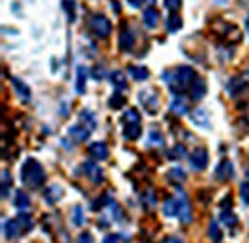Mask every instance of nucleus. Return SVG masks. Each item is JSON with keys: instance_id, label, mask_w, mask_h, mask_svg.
Masks as SVG:
<instances>
[{"instance_id": "17", "label": "nucleus", "mask_w": 249, "mask_h": 243, "mask_svg": "<svg viewBox=\"0 0 249 243\" xmlns=\"http://www.w3.org/2000/svg\"><path fill=\"white\" fill-rule=\"evenodd\" d=\"M248 87V79L246 77H234L230 83H228V94L230 96H236Z\"/></svg>"}, {"instance_id": "25", "label": "nucleus", "mask_w": 249, "mask_h": 243, "mask_svg": "<svg viewBox=\"0 0 249 243\" xmlns=\"http://www.w3.org/2000/svg\"><path fill=\"white\" fill-rule=\"evenodd\" d=\"M180 27H182L180 16H177V14L169 16V19H167V31H169V33H175V31H178Z\"/></svg>"}, {"instance_id": "45", "label": "nucleus", "mask_w": 249, "mask_h": 243, "mask_svg": "<svg viewBox=\"0 0 249 243\" xmlns=\"http://www.w3.org/2000/svg\"><path fill=\"white\" fill-rule=\"evenodd\" d=\"M126 2H128L132 8H138V6H142V2H144V0H126Z\"/></svg>"}, {"instance_id": "26", "label": "nucleus", "mask_w": 249, "mask_h": 243, "mask_svg": "<svg viewBox=\"0 0 249 243\" xmlns=\"http://www.w3.org/2000/svg\"><path fill=\"white\" fill-rule=\"evenodd\" d=\"M124 102H126V98H124L121 92H115L111 98H109V107L111 109H121L124 105Z\"/></svg>"}, {"instance_id": "39", "label": "nucleus", "mask_w": 249, "mask_h": 243, "mask_svg": "<svg viewBox=\"0 0 249 243\" xmlns=\"http://www.w3.org/2000/svg\"><path fill=\"white\" fill-rule=\"evenodd\" d=\"M77 243H94V238L90 232H83L79 238H77Z\"/></svg>"}, {"instance_id": "42", "label": "nucleus", "mask_w": 249, "mask_h": 243, "mask_svg": "<svg viewBox=\"0 0 249 243\" xmlns=\"http://www.w3.org/2000/svg\"><path fill=\"white\" fill-rule=\"evenodd\" d=\"M102 243H119V238H117L115 234H109V236H106V238H104V242Z\"/></svg>"}, {"instance_id": "32", "label": "nucleus", "mask_w": 249, "mask_h": 243, "mask_svg": "<svg viewBox=\"0 0 249 243\" xmlns=\"http://www.w3.org/2000/svg\"><path fill=\"white\" fill-rule=\"evenodd\" d=\"M18 220H19V224H21V228H23L25 232L33 228V218L29 216V214H23V213H21L19 216H18Z\"/></svg>"}, {"instance_id": "10", "label": "nucleus", "mask_w": 249, "mask_h": 243, "mask_svg": "<svg viewBox=\"0 0 249 243\" xmlns=\"http://www.w3.org/2000/svg\"><path fill=\"white\" fill-rule=\"evenodd\" d=\"M89 153L98 161H106L109 157V148H107L106 142H94V144L89 146Z\"/></svg>"}, {"instance_id": "11", "label": "nucleus", "mask_w": 249, "mask_h": 243, "mask_svg": "<svg viewBox=\"0 0 249 243\" xmlns=\"http://www.w3.org/2000/svg\"><path fill=\"white\" fill-rule=\"evenodd\" d=\"M215 176H217L218 180H228V178H232V176H234V165H232L228 159H222V161L218 163L217 171H215Z\"/></svg>"}, {"instance_id": "41", "label": "nucleus", "mask_w": 249, "mask_h": 243, "mask_svg": "<svg viewBox=\"0 0 249 243\" xmlns=\"http://www.w3.org/2000/svg\"><path fill=\"white\" fill-rule=\"evenodd\" d=\"M242 115H244V119L249 122V100L242 105Z\"/></svg>"}, {"instance_id": "3", "label": "nucleus", "mask_w": 249, "mask_h": 243, "mask_svg": "<svg viewBox=\"0 0 249 243\" xmlns=\"http://www.w3.org/2000/svg\"><path fill=\"white\" fill-rule=\"evenodd\" d=\"M173 75H175V77H173V81H167V83L173 87V90L175 92L192 87V83L196 81V71H194L192 67H188V65L177 67Z\"/></svg>"}, {"instance_id": "16", "label": "nucleus", "mask_w": 249, "mask_h": 243, "mask_svg": "<svg viewBox=\"0 0 249 243\" xmlns=\"http://www.w3.org/2000/svg\"><path fill=\"white\" fill-rule=\"evenodd\" d=\"M62 195H63V190H62V186H58V184H54V186H50L46 191H44V199L52 205V203H58L60 199H62Z\"/></svg>"}, {"instance_id": "37", "label": "nucleus", "mask_w": 249, "mask_h": 243, "mask_svg": "<svg viewBox=\"0 0 249 243\" xmlns=\"http://www.w3.org/2000/svg\"><path fill=\"white\" fill-rule=\"evenodd\" d=\"M63 6H65V10H67V17H69V21H73L75 19V14H73V8H75V4H73V0H65L63 2Z\"/></svg>"}, {"instance_id": "28", "label": "nucleus", "mask_w": 249, "mask_h": 243, "mask_svg": "<svg viewBox=\"0 0 249 243\" xmlns=\"http://www.w3.org/2000/svg\"><path fill=\"white\" fill-rule=\"evenodd\" d=\"M111 83L117 88H124L126 87V77H124L121 71H115V73H111Z\"/></svg>"}, {"instance_id": "15", "label": "nucleus", "mask_w": 249, "mask_h": 243, "mask_svg": "<svg viewBox=\"0 0 249 243\" xmlns=\"http://www.w3.org/2000/svg\"><path fill=\"white\" fill-rule=\"evenodd\" d=\"M119 46H121L123 52H130L132 46H134V35L126 29V27H124V29L121 31V35H119Z\"/></svg>"}, {"instance_id": "20", "label": "nucleus", "mask_w": 249, "mask_h": 243, "mask_svg": "<svg viewBox=\"0 0 249 243\" xmlns=\"http://www.w3.org/2000/svg\"><path fill=\"white\" fill-rule=\"evenodd\" d=\"M128 75L134 79V81H146L150 77V71L146 67H140V65H130L128 67Z\"/></svg>"}, {"instance_id": "21", "label": "nucleus", "mask_w": 249, "mask_h": 243, "mask_svg": "<svg viewBox=\"0 0 249 243\" xmlns=\"http://www.w3.org/2000/svg\"><path fill=\"white\" fill-rule=\"evenodd\" d=\"M87 79H89V73L85 67H77V94H85L87 90Z\"/></svg>"}, {"instance_id": "2", "label": "nucleus", "mask_w": 249, "mask_h": 243, "mask_svg": "<svg viewBox=\"0 0 249 243\" xmlns=\"http://www.w3.org/2000/svg\"><path fill=\"white\" fill-rule=\"evenodd\" d=\"M123 136L124 140H138L142 136V124H140V113L130 107L123 115Z\"/></svg>"}, {"instance_id": "8", "label": "nucleus", "mask_w": 249, "mask_h": 243, "mask_svg": "<svg viewBox=\"0 0 249 243\" xmlns=\"http://www.w3.org/2000/svg\"><path fill=\"white\" fill-rule=\"evenodd\" d=\"M169 109H171L173 113H177V115H186L188 111H190V102H188L184 96H175V98L171 100Z\"/></svg>"}, {"instance_id": "22", "label": "nucleus", "mask_w": 249, "mask_h": 243, "mask_svg": "<svg viewBox=\"0 0 249 243\" xmlns=\"http://www.w3.org/2000/svg\"><path fill=\"white\" fill-rule=\"evenodd\" d=\"M163 211L167 216H178V199L177 197H169L163 203Z\"/></svg>"}, {"instance_id": "36", "label": "nucleus", "mask_w": 249, "mask_h": 243, "mask_svg": "<svg viewBox=\"0 0 249 243\" xmlns=\"http://www.w3.org/2000/svg\"><path fill=\"white\" fill-rule=\"evenodd\" d=\"M81 214H83V207L77 205V207H75V214H73V222H75L77 226H83V224H85V218H83Z\"/></svg>"}, {"instance_id": "7", "label": "nucleus", "mask_w": 249, "mask_h": 243, "mask_svg": "<svg viewBox=\"0 0 249 243\" xmlns=\"http://www.w3.org/2000/svg\"><path fill=\"white\" fill-rule=\"evenodd\" d=\"M140 102L148 107V111H150V113H157L159 100H157L156 90H140Z\"/></svg>"}, {"instance_id": "44", "label": "nucleus", "mask_w": 249, "mask_h": 243, "mask_svg": "<svg viewBox=\"0 0 249 243\" xmlns=\"http://www.w3.org/2000/svg\"><path fill=\"white\" fill-rule=\"evenodd\" d=\"M102 75H104V71H102V69H98V67H96V69H94V79H96V81H102V79H104V77H102Z\"/></svg>"}, {"instance_id": "40", "label": "nucleus", "mask_w": 249, "mask_h": 243, "mask_svg": "<svg viewBox=\"0 0 249 243\" xmlns=\"http://www.w3.org/2000/svg\"><path fill=\"white\" fill-rule=\"evenodd\" d=\"M171 178H178V180H184V178H186V174H184V173H182V171L177 167V169H173V171H171Z\"/></svg>"}, {"instance_id": "38", "label": "nucleus", "mask_w": 249, "mask_h": 243, "mask_svg": "<svg viewBox=\"0 0 249 243\" xmlns=\"http://www.w3.org/2000/svg\"><path fill=\"white\" fill-rule=\"evenodd\" d=\"M180 6H182V0H165V8H169L173 12H177Z\"/></svg>"}, {"instance_id": "9", "label": "nucleus", "mask_w": 249, "mask_h": 243, "mask_svg": "<svg viewBox=\"0 0 249 243\" xmlns=\"http://www.w3.org/2000/svg\"><path fill=\"white\" fill-rule=\"evenodd\" d=\"M178 199V220L180 222H184V224H188V222H192V207H190V203H188L186 195H178L177 197Z\"/></svg>"}, {"instance_id": "30", "label": "nucleus", "mask_w": 249, "mask_h": 243, "mask_svg": "<svg viewBox=\"0 0 249 243\" xmlns=\"http://www.w3.org/2000/svg\"><path fill=\"white\" fill-rule=\"evenodd\" d=\"M81 121H85V124L94 130V126H96V119H94V115L90 111H81Z\"/></svg>"}, {"instance_id": "1", "label": "nucleus", "mask_w": 249, "mask_h": 243, "mask_svg": "<svg viewBox=\"0 0 249 243\" xmlns=\"http://www.w3.org/2000/svg\"><path fill=\"white\" fill-rule=\"evenodd\" d=\"M44 178H46V174H44V171H42V167H40V163L36 159L29 157L21 165V182L25 184L27 188H38V186H42Z\"/></svg>"}, {"instance_id": "29", "label": "nucleus", "mask_w": 249, "mask_h": 243, "mask_svg": "<svg viewBox=\"0 0 249 243\" xmlns=\"http://www.w3.org/2000/svg\"><path fill=\"white\" fill-rule=\"evenodd\" d=\"M10 193V173L2 171V199H8Z\"/></svg>"}, {"instance_id": "33", "label": "nucleus", "mask_w": 249, "mask_h": 243, "mask_svg": "<svg viewBox=\"0 0 249 243\" xmlns=\"http://www.w3.org/2000/svg\"><path fill=\"white\" fill-rule=\"evenodd\" d=\"M184 155H186V148H184V146H175V148L171 150V155H169V157H171V159H182Z\"/></svg>"}, {"instance_id": "5", "label": "nucleus", "mask_w": 249, "mask_h": 243, "mask_svg": "<svg viewBox=\"0 0 249 243\" xmlns=\"http://www.w3.org/2000/svg\"><path fill=\"white\" fill-rule=\"evenodd\" d=\"M207 163H209L207 150L197 148V150L192 152V155H190V165H192V169H196V171H203V169L207 167Z\"/></svg>"}, {"instance_id": "43", "label": "nucleus", "mask_w": 249, "mask_h": 243, "mask_svg": "<svg viewBox=\"0 0 249 243\" xmlns=\"http://www.w3.org/2000/svg\"><path fill=\"white\" fill-rule=\"evenodd\" d=\"M163 243H184L180 238H177V236H169V238H165Z\"/></svg>"}, {"instance_id": "13", "label": "nucleus", "mask_w": 249, "mask_h": 243, "mask_svg": "<svg viewBox=\"0 0 249 243\" xmlns=\"http://www.w3.org/2000/svg\"><path fill=\"white\" fill-rule=\"evenodd\" d=\"M83 169H85V173L89 174V178H90L94 184H98L100 180H102V169H100L94 161H85Z\"/></svg>"}, {"instance_id": "12", "label": "nucleus", "mask_w": 249, "mask_h": 243, "mask_svg": "<svg viewBox=\"0 0 249 243\" xmlns=\"http://www.w3.org/2000/svg\"><path fill=\"white\" fill-rule=\"evenodd\" d=\"M2 228H4V238H6V240H14V238L21 232V224H19V220H18V218L4 220Z\"/></svg>"}, {"instance_id": "19", "label": "nucleus", "mask_w": 249, "mask_h": 243, "mask_svg": "<svg viewBox=\"0 0 249 243\" xmlns=\"http://www.w3.org/2000/svg\"><path fill=\"white\" fill-rule=\"evenodd\" d=\"M142 21H144L146 27L154 29L157 25V21H159V12H157L156 8H148V10L144 12V16H142Z\"/></svg>"}, {"instance_id": "47", "label": "nucleus", "mask_w": 249, "mask_h": 243, "mask_svg": "<svg viewBox=\"0 0 249 243\" xmlns=\"http://www.w3.org/2000/svg\"><path fill=\"white\" fill-rule=\"evenodd\" d=\"M246 27H248V31H249V17H248V21H246Z\"/></svg>"}, {"instance_id": "27", "label": "nucleus", "mask_w": 249, "mask_h": 243, "mask_svg": "<svg viewBox=\"0 0 249 243\" xmlns=\"http://www.w3.org/2000/svg\"><path fill=\"white\" fill-rule=\"evenodd\" d=\"M14 205H16L18 209H27V207H29V197H27V193H23V190H19V191L16 193Z\"/></svg>"}, {"instance_id": "4", "label": "nucleus", "mask_w": 249, "mask_h": 243, "mask_svg": "<svg viewBox=\"0 0 249 243\" xmlns=\"http://www.w3.org/2000/svg\"><path fill=\"white\" fill-rule=\"evenodd\" d=\"M90 31H92L98 38H107L111 35L113 27H111V21L106 16L96 14V16H92V19H90Z\"/></svg>"}, {"instance_id": "23", "label": "nucleus", "mask_w": 249, "mask_h": 243, "mask_svg": "<svg viewBox=\"0 0 249 243\" xmlns=\"http://www.w3.org/2000/svg\"><path fill=\"white\" fill-rule=\"evenodd\" d=\"M192 119L197 126H209V115H207L205 109H196L192 113Z\"/></svg>"}, {"instance_id": "31", "label": "nucleus", "mask_w": 249, "mask_h": 243, "mask_svg": "<svg viewBox=\"0 0 249 243\" xmlns=\"http://www.w3.org/2000/svg\"><path fill=\"white\" fill-rule=\"evenodd\" d=\"M209 236H211L213 242H217V243L222 240V232L218 230L217 222H211V226H209Z\"/></svg>"}, {"instance_id": "34", "label": "nucleus", "mask_w": 249, "mask_h": 243, "mask_svg": "<svg viewBox=\"0 0 249 243\" xmlns=\"http://www.w3.org/2000/svg\"><path fill=\"white\" fill-rule=\"evenodd\" d=\"M240 197L246 205H249V182H244L240 186Z\"/></svg>"}, {"instance_id": "14", "label": "nucleus", "mask_w": 249, "mask_h": 243, "mask_svg": "<svg viewBox=\"0 0 249 243\" xmlns=\"http://www.w3.org/2000/svg\"><path fill=\"white\" fill-rule=\"evenodd\" d=\"M190 90H192V98L194 100H201L205 96V92H207V85H205V81L201 77H196V81L192 83Z\"/></svg>"}, {"instance_id": "18", "label": "nucleus", "mask_w": 249, "mask_h": 243, "mask_svg": "<svg viewBox=\"0 0 249 243\" xmlns=\"http://www.w3.org/2000/svg\"><path fill=\"white\" fill-rule=\"evenodd\" d=\"M12 85L16 87V90H18L19 98H21L23 102H29V100H31V90H29V87H27L25 83H21L18 77H12Z\"/></svg>"}, {"instance_id": "46", "label": "nucleus", "mask_w": 249, "mask_h": 243, "mask_svg": "<svg viewBox=\"0 0 249 243\" xmlns=\"http://www.w3.org/2000/svg\"><path fill=\"white\" fill-rule=\"evenodd\" d=\"M215 2H217V4H222V6H224V4H228L230 0H215Z\"/></svg>"}, {"instance_id": "6", "label": "nucleus", "mask_w": 249, "mask_h": 243, "mask_svg": "<svg viewBox=\"0 0 249 243\" xmlns=\"http://www.w3.org/2000/svg\"><path fill=\"white\" fill-rule=\"evenodd\" d=\"M90 132H92V130H90L85 122H77V124H73V126L69 128V132H67V134L71 136V140H73V142H77V144H79V142H85V140L90 136Z\"/></svg>"}, {"instance_id": "35", "label": "nucleus", "mask_w": 249, "mask_h": 243, "mask_svg": "<svg viewBox=\"0 0 249 243\" xmlns=\"http://www.w3.org/2000/svg\"><path fill=\"white\" fill-rule=\"evenodd\" d=\"M148 142H150V144H157V146H163V136H161V132H159V130H152Z\"/></svg>"}, {"instance_id": "24", "label": "nucleus", "mask_w": 249, "mask_h": 243, "mask_svg": "<svg viewBox=\"0 0 249 243\" xmlns=\"http://www.w3.org/2000/svg\"><path fill=\"white\" fill-rule=\"evenodd\" d=\"M220 222L224 224V226H236L238 224V216L232 213L230 209H222V213H220Z\"/></svg>"}]
</instances>
